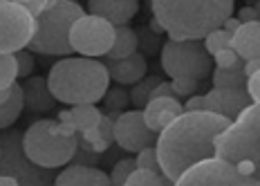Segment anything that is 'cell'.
Segmentation results:
<instances>
[{"mask_svg": "<svg viewBox=\"0 0 260 186\" xmlns=\"http://www.w3.org/2000/svg\"><path fill=\"white\" fill-rule=\"evenodd\" d=\"M231 121L213 112H182L166 126L155 141L159 173L175 182L195 164L213 157V139Z\"/></svg>", "mask_w": 260, "mask_h": 186, "instance_id": "cell-1", "label": "cell"}, {"mask_svg": "<svg viewBox=\"0 0 260 186\" xmlns=\"http://www.w3.org/2000/svg\"><path fill=\"white\" fill-rule=\"evenodd\" d=\"M153 18L171 41H204L234 14V0H153Z\"/></svg>", "mask_w": 260, "mask_h": 186, "instance_id": "cell-2", "label": "cell"}, {"mask_svg": "<svg viewBox=\"0 0 260 186\" xmlns=\"http://www.w3.org/2000/svg\"><path fill=\"white\" fill-rule=\"evenodd\" d=\"M47 87L54 101L70 106H94L110 87L106 65L96 58L68 56L52 65Z\"/></svg>", "mask_w": 260, "mask_h": 186, "instance_id": "cell-3", "label": "cell"}, {"mask_svg": "<svg viewBox=\"0 0 260 186\" xmlns=\"http://www.w3.org/2000/svg\"><path fill=\"white\" fill-rule=\"evenodd\" d=\"M85 9L72 0H47V7L36 16L34 38L27 45L29 54H45V56H68L74 54L70 47V29Z\"/></svg>", "mask_w": 260, "mask_h": 186, "instance_id": "cell-4", "label": "cell"}, {"mask_svg": "<svg viewBox=\"0 0 260 186\" xmlns=\"http://www.w3.org/2000/svg\"><path fill=\"white\" fill-rule=\"evenodd\" d=\"M213 157L222 162L253 164L260 168V106L251 103L213 139Z\"/></svg>", "mask_w": 260, "mask_h": 186, "instance_id": "cell-5", "label": "cell"}, {"mask_svg": "<svg viewBox=\"0 0 260 186\" xmlns=\"http://www.w3.org/2000/svg\"><path fill=\"white\" fill-rule=\"evenodd\" d=\"M23 150L27 160L36 166L58 168L74 160L79 150V139L56 135V121L54 119H41L25 130Z\"/></svg>", "mask_w": 260, "mask_h": 186, "instance_id": "cell-6", "label": "cell"}, {"mask_svg": "<svg viewBox=\"0 0 260 186\" xmlns=\"http://www.w3.org/2000/svg\"><path fill=\"white\" fill-rule=\"evenodd\" d=\"M211 63L213 58L207 54L202 41H166L161 47V70L175 79H188V81H204L211 76Z\"/></svg>", "mask_w": 260, "mask_h": 186, "instance_id": "cell-7", "label": "cell"}, {"mask_svg": "<svg viewBox=\"0 0 260 186\" xmlns=\"http://www.w3.org/2000/svg\"><path fill=\"white\" fill-rule=\"evenodd\" d=\"M36 20L18 0H0V54L14 56L34 38Z\"/></svg>", "mask_w": 260, "mask_h": 186, "instance_id": "cell-8", "label": "cell"}, {"mask_svg": "<svg viewBox=\"0 0 260 186\" xmlns=\"http://www.w3.org/2000/svg\"><path fill=\"white\" fill-rule=\"evenodd\" d=\"M173 186H260V182L258 177L242 175L234 164L211 157L182 173Z\"/></svg>", "mask_w": 260, "mask_h": 186, "instance_id": "cell-9", "label": "cell"}, {"mask_svg": "<svg viewBox=\"0 0 260 186\" xmlns=\"http://www.w3.org/2000/svg\"><path fill=\"white\" fill-rule=\"evenodd\" d=\"M115 41V27L99 16H81L70 29V47L72 52L83 54V58L106 56Z\"/></svg>", "mask_w": 260, "mask_h": 186, "instance_id": "cell-10", "label": "cell"}, {"mask_svg": "<svg viewBox=\"0 0 260 186\" xmlns=\"http://www.w3.org/2000/svg\"><path fill=\"white\" fill-rule=\"evenodd\" d=\"M115 141L123 150L139 152L148 146H155L157 135L146 128L142 110H126L115 119Z\"/></svg>", "mask_w": 260, "mask_h": 186, "instance_id": "cell-11", "label": "cell"}, {"mask_svg": "<svg viewBox=\"0 0 260 186\" xmlns=\"http://www.w3.org/2000/svg\"><path fill=\"white\" fill-rule=\"evenodd\" d=\"M247 106H251V101L245 90H215L213 87L207 95H202V110L220 114L229 121H234Z\"/></svg>", "mask_w": 260, "mask_h": 186, "instance_id": "cell-12", "label": "cell"}, {"mask_svg": "<svg viewBox=\"0 0 260 186\" xmlns=\"http://www.w3.org/2000/svg\"><path fill=\"white\" fill-rule=\"evenodd\" d=\"M137 12H139L137 0H90L88 3V14L99 16L112 27H126Z\"/></svg>", "mask_w": 260, "mask_h": 186, "instance_id": "cell-13", "label": "cell"}, {"mask_svg": "<svg viewBox=\"0 0 260 186\" xmlns=\"http://www.w3.org/2000/svg\"><path fill=\"white\" fill-rule=\"evenodd\" d=\"M184 112L182 101H177L175 97H161V99H153L146 103V108L142 110L144 123L150 133L159 135L161 130L169 126L173 119H177Z\"/></svg>", "mask_w": 260, "mask_h": 186, "instance_id": "cell-14", "label": "cell"}, {"mask_svg": "<svg viewBox=\"0 0 260 186\" xmlns=\"http://www.w3.org/2000/svg\"><path fill=\"white\" fill-rule=\"evenodd\" d=\"M106 70L108 76L112 81H117L119 85H135L146 76V70H148V63H146L142 52H135L133 56L121 58V61H108L106 58Z\"/></svg>", "mask_w": 260, "mask_h": 186, "instance_id": "cell-15", "label": "cell"}, {"mask_svg": "<svg viewBox=\"0 0 260 186\" xmlns=\"http://www.w3.org/2000/svg\"><path fill=\"white\" fill-rule=\"evenodd\" d=\"M54 186H110V177L101 168L72 164L65 171H61Z\"/></svg>", "mask_w": 260, "mask_h": 186, "instance_id": "cell-16", "label": "cell"}, {"mask_svg": "<svg viewBox=\"0 0 260 186\" xmlns=\"http://www.w3.org/2000/svg\"><path fill=\"white\" fill-rule=\"evenodd\" d=\"M231 50L240 61H251L260 54V23L240 25L238 32L231 36Z\"/></svg>", "mask_w": 260, "mask_h": 186, "instance_id": "cell-17", "label": "cell"}, {"mask_svg": "<svg viewBox=\"0 0 260 186\" xmlns=\"http://www.w3.org/2000/svg\"><path fill=\"white\" fill-rule=\"evenodd\" d=\"M23 101L25 106L29 108L31 112H45L54 108V97L50 95V87H47V81L43 76H29L23 85Z\"/></svg>", "mask_w": 260, "mask_h": 186, "instance_id": "cell-18", "label": "cell"}, {"mask_svg": "<svg viewBox=\"0 0 260 186\" xmlns=\"http://www.w3.org/2000/svg\"><path fill=\"white\" fill-rule=\"evenodd\" d=\"M139 38L137 32H133L130 27H115V41H112L110 52L106 54L108 61H121V58H128L137 52Z\"/></svg>", "mask_w": 260, "mask_h": 186, "instance_id": "cell-19", "label": "cell"}, {"mask_svg": "<svg viewBox=\"0 0 260 186\" xmlns=\"http://www.w3.org/2000/svg\"><path fill=\"white\" fill-rule=\"evenodd\" d=\"M242 65H245V61L238 58V63L226 70H220V68L211 70V81H213L215 90H245L247 76L242 72Z\"/></svg>", "mask_w": 260, "mask_h": 186, "instance_id": "cell-20", "label": "cell"}, {"mask_svg": "<svg viewBox=\"0 0 260 186\" xmlns=\"http://www.w3.org/2000/svg\"><path fill=\"white\" fill-rule=\"evenodd\" d=\"M23 108H25L23 87H20V83H14L9 99L5 101L3 106H0V130H3V128H9V126H14V121L20 117V112H23Z\"/></svg>", "mask_w": 260, "mask_h": 186, "instance_id": "cell-21", "label": "cell"}, {"mask_svg": "<svg viewBox=\"0 0 260 186\" xmlns=\"http://www.w3.org/2000/svg\"><path fill=\"white\" fill-rule=\"evenodd\" d=\"M104 117V112L96 106H72L70 108V119H72L77 133H85V130L96 128Z\"/></svg>", "mask_w": 260, "mask_h": 186, "instance_id": "cell-22", "label": "cell"}, {"mask_svg": "<svg viewBox=\"0 0 260 186\" xmlns=\"http://www.w3.org/2000/svg\"><path fill=\"white\" fill-rule=\"evenodd\" d=\"M161 79H157V76H144L139 83H135V87L128 92V97H130V103H133L137 110H144L146 108V103L150 101V92L155 90V85L159 83Z\"/></svg>", "mask_w": 260, "mask_h": 186, "instance_id": "cell-23", "label": "cell"}, {"mask_svg": "<svg viewBox=\"0 0 260 186\" xmlns=\"http://www.w3.org/2000/svg\"><path fill=\"white\" fill-rule=\"evenodd\" d=\"M104 103H106V110L110 112L108 117L115 121L121 112H126L128 103H130V97L126 90H121V87H108V92L104 95Z\"/></svg>", "mask_w": 260, "mask_h": 186, "instance_id": "cell-24", "label": "cell"}, {"mask_svg": "<svg viewBox=\"0 0 260 186\" xmlns=\"http://www.w3.org/2000/svg\"><path fill=\"white\" fill-rule=\"evenodd\" d=\"M18 79V68H16V58L9 54H0V90L12 87Z\"/></svg>", "mask_w": 260, "mask_h": 186, "instance_id": "cell-25", "label": "cell"}, {"mask_svg": "<svg viewBox=\"0 0 260 186\" xmlns=\"http://www.w3.org/2000/svg\"><path fill=\"white\" fill-rule=\"evenodd\" d=\"M161 182H164V175L161 173L146 171V168H135L123 186H161Z\"/></svg>", "mask_w": 260, "mask_h": 186, "instance_id": "cell-26", "label": "cell"}, {"mask_svg": "<svg viewBox=\"0 0 260 186\" xmlns=\"http://www.w3.org/2000/svg\"><path fill=\"white\" fill-rule=\"evenodd\" d=\"M202 45H204V50H207L209 56H213V54H218L222 50H226V47H231V36L226 34L224 29H215V32H211V34L204 38Z\"/></svg>", "mask_w": 260, "mask_h": 186, "instance_id": "cell-27", "label": "cell"}, {"mask_svg": "<svg viewBox=\"0 0 260 186\" xmlns=\"http://www.w3.org/2000/svg\"><path fill=\"white\" fill-rule=\"evenodd\" d=\"M135 160L133 157H126V160H121V162H117L115 164V168H112V173L108 175L110 177V186H123L126 184V179L130 177V173L135 171Z\"/></svg>", "mask_w": 260, "mask_h": 186, "instance_id": "cell-28", "label": "cell"}, {"mask_svg": "<svg viewBox=\"0 0 260 186\" xmlns=\"http://www.w3.org/2000/svg\"><path fill=\"white\" fill-rule=\"evenodd\" d=\"M171 87H173V97L180 101V99H188V97L198 95L200 83L198 81H188V79H175V81H171Z\"/></svg>", "mask_w": 260, "mask_h": 186, "instance_id": "cell-29", "label": "cell"}, {"mask_svg": "<svg viewBox=\"0 0 260 186\" xmlns=\"http://www.w3.org/2000/svg\"><path fill=\"white\" fill-rule=\"evenodd\" d=\"M135 166L137 168H146V171L159 173V166H157V155H155V146H148V148L139 150L137 157H135Z\"/></svg>", "mask_w": 260, "mask_h": 186, "instance_id": "cell-30", "label": "cell"}, {"mask_svg": "<svg viewBox=\"0 0 260 186\" xmlns=\"http://www.w3.org/2000/svg\"><path fill=\"white\" fill-rule=\"evenodd\" d=\"M14 58H16V68H18V76L29 79L31 72H34V58H31V54L23 50V52H16Z\"/></svg>", "mask_w": 260, "mask_h": 186, "instance_id": "cell-31", "label": "cell"}, {"mask_svg": "<svg viewBox=\"0 0 260 186\" xmlns=\"http://www.w3.org/2000/svg\"><path fill=\"white\" fill-rule=\"evenodd\" d=\"M213 63H215V68H220V70H226V68H231V65H236L238 63V56H236V52L231 50V47H226V50H222L218 54H213Z\"/></svg>", "mask_w": 260, "mask_h": 186, "instance_id": "cell-32", "label": "cell"}, {"mask_svg": "<svg viewBox=\"0 0 260 186\" xmlns=\"http://www.w3.org/2000/svg\"><path fill=\"white\" fill-rule=\"evenodd\" d=\"M96 130H99L101 139H104L106 144H112V141H115V121H112L108 114L101 117V121H99V126H96Z\"/></svg>", "mask_w": 260, "mask_h": 186, "instance_id": "cell-33", "label": "cell"}, {"mask_svg": "<svg viewBox=\"0 0 260 186\" xmlns=\"http://www.w3.org/2000/svg\"><path fill=\"white\" fill-rule=\"evenodd\" d=\"M245 92H247V97H249V101L251 103L260 101V79H258V74H253V76H249L247 79Z\"/></svg>", "mask_w": 260, "mask_h": 186, "instance_id": "cell-34", "label": "cell"}, {"mask_svg": "<svg viewBox=\"0 0 260 186\" xmlns=\"http://www.w3.org/2000/svg\"><path fill=\"white\" fill-rule=\"evenodd\" d=\"M236 18H238V23H240V25L258 23V18H260V16H258V7H256V5H253V7H242L240 12H238Z\"/></svg>", "mask_w": 260, "mask_h": 186, "instance_id": "cell-35", "label": "cell"}, {"mask_svg": "<svg viewBox=\"0 0 260 186\" xmlns=\"http://www.w3.org/2000/svg\"><path fill=\"white\" fill-rule=\"evenodd\" d=\"M18 3L31 14V18H36V16H39L43 9L47 7V0H18Z\"/></svg>", "mask_w": 260, "mask_h": 186, "instance_id": "cell-36", "label": "cell"}, {"mask_svg": "<svg viewBox=\"0 0 260 186\" xmlns=\"http://www.w3.org/2000/svg\"><path fill=\"white\" fill-rule=\"evenodd\" d=\"M161 97H173L171 81H159V83L155 85V90L150 92V101H153V99H161Z\"/></svg>", "mask_w": 260, "mask_h": 186, "instance_id": "cell-37", "label": "cell"}, {"mask_svg": "<svg viewBox=\"0 0 260 186\" xmlns=\"http://www.w3.org/2000/svg\"><path fill=\"white\" fill-rule=\"evenodd\" d=\"M184 112H202V95H193L188 97L186 103H182Z\"/></svg>", "mask_w": 260, "mask_h": 186, "instance_id": "cell-38", "label": "cell"}, {"mask_svg": "<svg viewBox=\"0 0 260 186\" xmlns=\"http://www.w3.org/2000/svg\"><path fill=\"white\" fill-rule=\"evenodd\" d=\"M242 72H245V76L249 79V76L258 74L260 72V58H251V61H245V65H242Z\"/></svg>", "mask_w": 260, "mask_h": 186, "instance_id": "cell-39", "label": "cell"}, {"mask_svg": "<svg viewBox=\"0 0 260 186\" xmlns=\"http://www.w3.org/2000/svg\"><path fill=\"white\" fill-rule=\"evenodd\" d=\"M238 27H240V23H238V18H234V16H231V18H226L224 23H222L220 29H224L229 36H234L236 32H238Z\"/></svg>", "mask_w": 260, "mask_h": 186, "instance_id": "cell-40", "label": "cell"}, {"mask_svg": "<svg viewBox=\"0 0 260 186\" xmlns=\"http://www.w3.org/2000/svg\"><path fill=\"white\" fill-rule=\"evenodd\" d=\"M0 186H20L14 175H0Z\"/></svg>", "mask_w": 260, "mask_h": 186, "instance_id": "cell-41", "label": "cell"}, {"mask_svg": "<svg viewBox=\"0 0 260 186\" xmlns=\"http://www.w3.org/2000/svg\"><path fill=\"white\" fill-rule=\"evenodd\" d=\"M150 32H153V34L157 36V34H161V32H164V29H161V25L159 23H157V20L153 18V20H150Z\"/></svg>", "mask_w": 260, "mask_h": 186, "instance_id": "cell-42", "label": "cell"}, {"mask_svg": "<svg viewBox=\"0 0 260 186\" xmlns=\"http://www.w3.org/2000/svg\"><path fill=\"white\" fill-rule=\"evenodd\" d=\"M161 186H173V182H171V179H166V177H164V182H161Z\"/></svg>", "mask_w": 260, "mask_h": 186, "instance_id": "cell-43", "label": "cell"}, {"mask_svg": "<svg viewBox=\"0 0 260 186\" xmlns=\"http://www.w3.org/2000/svg\"><path fill=\"white\" fill-rule=\"evenodd\" d=\"M0 155H3V150H0Z\"/></svg>", "mask_w": 260, "mask_h": 186, "instance_id": "cell-44", "label": "cell"}]
</instances>
